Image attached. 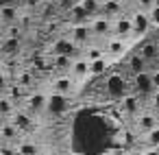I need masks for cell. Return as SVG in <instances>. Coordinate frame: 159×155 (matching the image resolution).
Returning a JSON list of instances; mask_svg holds the SVG:
<instances>
[{"label":"cell","mask_w":159,"mask_h":155,"mask_svg":"<svg viewBox=\"0 0 159 155\" xmlns=\"http://www.w3.org/2000/svg\"><path fill=\"white\" fill-rule=\"evenodd\" d=\"M102 87H105V92H107L113 101H122L129 92H133V90H131V81H129L126 74H122V72H107Z\"/></svg>","instance_id":"1"},{"label":"cell","mask_w":159,"mask_h":155,"mask_svg":"<svg viewBox=\"0 0 159 155\" xmlns=\"http://www.w3.org/2000/svg\"><path fill=\"white\" fill-rule=\"evenodd\" d=\"M102 48H105V57L113 63V61H120L124 59V55L131 53V42L129 40H122V37H107L102 42Z\"/></svg>","instance_id":"2"},{"label":"cell","mask_w":159,"mask_h":155,"mask_svg":"<svg viewBox=\"0 0 159 155\" xmlns=\"http://www.w3.org/2000/svg\"><path fill=\"white\" fill-rule=\"evenodd\" d=\"M79 81L70 74V72H59L52 81H50V92H57V94H63V96H72L76 90H79Z\"/></svg>","instance_id":"3"},{"label":"cell","mask_w":159,"mask_h":155,"mask_svg":"<svg viewBox=\"0 0 159 155\" xmlns=\"http://www.w3.org/2000/svg\"><path fill=\"white\" fill-rule=\"evenodd\" d=\"M131 90H133L135 94H139L142 98H150V96L157 92V90H155V83H152V74H150V70L135 74V77L131 79Z\"/></svg>","instance_id":"4"},{"label":"cell","mask_w":159,"mask_h":155,"mask_svg":"<svg viewBox=\"0 0 159 155\" xmlns=\"http://www.w3.org/2000/svg\"><path fill=\"white\" fill-rule=\"evenodd\" d=\"M52 55H66V57L76 59V57L83 55V48L76 46L70 35H61V37H57V40L52 42Z\"/></svg>","instance_id":"5"},{"label":"cell","mask_w":159,"mask_h":155,"mask_svg":"<svg viewBox=\"0 0 159 155\" xmlns=\"http://www.w3.org/2000/svg\"><path fill=\"white\" fill-rule=\"evenodd\" d=\"M46 105H48V94L46 92H39V90L29 92L26 98H24V109L29 114H33V116L46 114Z\"/></svg>","instance_id":"6"},{"label":"cell","mask_w":159,"mask_h":155,"mask_svg":"<svg viewBox=\"0 0 159 155\" xmlns=\"http://www.w3.org/2000/svg\"><path fill=\"white\" fill-rule=\"evenodd\" d=\"M70 98H72V96H63V94L50 92V94H48L46 114H48V116H52V118H59V116H63V114H66V111H68V109L72 107Z\"/></svg>","instance_id":"7"},{"label":"cell","mask_w":159,"mask_h":155,"mask_svg":"<svg viewBox=\"0 0 159 155\" xmlns=\"http://www.w3.org/2000/svg\"><path fill=\"white\" fill-rule=\"evenodd\" d=\"M131 20H133V40H139V37H146L152 29V22H150V16L148 11H142V9H135L131 13Z\"/></svg>","instance_id":"8"},{"label":"cell","mask_w":159,"mask_h":155,"mask_svg":"<svg viewBox=\"0 0 159 155\" xmlns=\"http://www.w3.org/2000/svg\"><path fill=\"white\" fill-rule=\"evenodd\" d=\"M111 35L113 37H122V40H129V42H135L133 40V20H131V13H122L118 18H113V26H111Z\"/></svg>","instance_id":"9"},{"label":"cell","mask_w":159,"mask_h":155,"mask_svg":"<svg viewBox=\"0 0 159 155\" xmlns=\"http://www.w3.org/2000/svg\"><path fill=\"white\" fill-rule=\"evenodd\" d=\"M111 26H113V20L107 18V16H102V13L89 20V29H92L94 37H100V40L111 37Z\"/></svg>","instance_id":"10"},{"label":"cell","mask_w":159,"mask_h":155,"mask_svg":"<svg viewBox=\"0 0 159 155\" xmlns=\"http://www.w3.org/2000/svg\"><path fill=\"white\" fill-rule=\"evenodd\" d=\"M70 37H72V42H74L76 46H81V48H85L87 44L94 42V33H92L89 24H72V26H70Z\"/></svg>","instance_id":"11"},{"label":"cell","mask_w":159,"mask_h":155,"mask_svg":"<svg viewBox=\"0 0 159 155\" xmlns=\"http://www.w3.org/2000/svg\"><path fill=\"white\" fill-rule=\"evenodd\" d=\"M137 53H139L142 59L148 63V70H155V68H157V55H159V44H157V40H146L144 44H139Z\"/></svg>","instance_id":"12"},{"label":"cell","mask_w":159,"mask_h":155,"mask_svg":"<svg viewBox=\"0 0 159 155\" xmlns=\"http://www.w3.org/2000/svg\"><path fill=\"white\" fill-rule=\"evenodd\" d=\"M142 103H144V98H142L139 94L129 92V94L120 101V109H122V114H124V116L135 118L137 114H142Z\"/></svg>","instance_id":"13"},{"label":"cell","mask_w":159,"mask_h":155,"mask_svg":"<svg viewBox=\"0 0 159 155\" xmlns=\"http://www.w3.org/2000/svg\"><path fill=\"white\" fill-rule=\"evenodd\" d=\"M9 120L20 129V133H29V131H33V129H35V116H33V114H29L24 107H22V109L18 107Z\"/></svg>","instance_id":"14"},{"label":"cell","mask_w":159,"mask_h":155,"mask_svg":"<svg viewBox=\"0 0 159 155\" xmlns=\"http://www.w3.org/2000/svg\"><path fill=\"white\" fill-rule=\"evenodd\" d=\"M155 127H159V118H157L155 111H142V114L135 116V129H137L139 133L146 135V133L152 131Z\"/></svg>","instance_id":"15"},{"label":"cell","mask_w":159,"mask_h":155,"mask_svg":"<svg viewBox=\"0 0 159 155\" xmlns=\"http://www.w3.org/2000/svg\"><path fill=\"white\" fill-rule=\"evenodd\" d=\"M124 66H126V72H129L131 77H135V74H139V72H146V70H148V63L142 59V55H139L137 50L126 55V61H124Z\"/></svg>","instance_id":"16"},{"label":"cell","mask_w":159,"mask_h":155,"mask_svg":"<svg viewBox=\"0 0 159 155\" xmlns=\"http://www.w3.org/2000/svg\"><path fill=\"white\" fill-rule=\"evenodd\" d=\"M70 74L79 81V83H83L85 79H89L92 74H89V61L81 55V57H76L74 61H72V68H70Z\"/></svg>","instance_id":"17"},{"label":"cell","mask_w":159,"mask_h":155,"mask_svg":"<svg viewBox=\"0 0 159 155\" xmlns=\"http://www.w3.org/2000/svg\"><path fill=\"white\" fill-rule=\"evenodd\" d=\"M68 18H70V22L72 24H89V13L81 7V2H76L74 7H70L68 9Z\"/></svg>","instance_id":"18"},{"label":"cell","mask_w":159,"mask_h":155,"mask_svg":"<svg viewBox=\"0 0 159 155\" xmlns=\"http://www.w3.org/2000/svg\"><path fill=\"white\" fill-rule=\"evenodd\" d=\"M124 13V5H122V0H102V16L107 18H118Z\"/></svg>","instance_id":"19"},{"label":"cell","mask_w":159,"mask_h":155,"mask_svg":"<svg viewBox=\"0 0 159 155\" xmlns=\"http://www.w3.org/2000/svg\"><path fill=\"white\" fill-rule=\"evenodd\" d=\"M0 20H2L5 24H16V22L20 20V9H18L13 2L2 5V7H0Z\"/></svg>","instance_id":"20"},{"label":"cell","mask_w":159,"mask_h":155,"mask_svg":"<svg viewBox=\"0 0 159 155\" xmlns=\"http://www.w3.org/2000/svg\"><path fill=\"white\" fill-rule=\"evenodd\" d=\"M72 57H66V55H52L50 57V68L55 72H70L72 68Z\"/></svg>","instance_id":"21"},{"label":"cell","mask_w":159,"mask_h":155,"mask_svg":"<svg viewBox=\"0 0 159 155\" xmlns=\"http://www.w3.org/2000/svg\"><path fill=\"white\" fill-rule=\"evenodd\" d=\"M109 68H111V61L107 57L96 59V61H89V74L92 77H105L109 72Z\"/></svg>","instance_id":"22"},{"label":"cell","mask_w":159,"mask_h":155,"mask_svg":"<svg viewBox=\"0 0 159 155\" xmlns=\"http://www.w3.org/2000/svg\"><path fill=\"white\" fill-rule=\"evenodd\" d=\"M83 57L87 59V61H96V59H102L105 57V48H102V44H87L85 48H83Z\"/></svg>","instance_id":"23"},{"label":"cell","mask_w":159,"mask_h":155,"mask_svg":"<svg viewBox=\"0 0 159 155\" xmlns=\"http://www.w3.org/2000/svg\"><path fill=\"white\" fill-rule=\"evenodd\" d=\"M81 7L89 13V18H96L102 13V0H79Z\"/></svg>","instance_id":"24"},{"label":"cell","mask_w":159,"mask_h":155,"mask_svg":"<svg viewBox=\"0 0 159 155\" xmlns=\"http://www.w3.org/2000/svg\"><path fill=\"white\" fill-rule=\"evenodd\" d=\"M16 109H18V105H16L7 94H0V114H2V116L9 120V118L13 116V111H16Z\"/></svg>","instance_id":"25"},{"label":"cell","mask_w":159,"mask_h":155,"mask_svg":"<svg viewBox=\"0 0 159 155\" xmlns=\"http://www.w3.org/2000/svg\"><path fill=\"white\" fill-rule=\"evenodd\" d=\"M16 83H18L20 87H24V90L33 87V83H35V72H33V70H20L18 77H16Z\"/></svg>","instance_id":"26"},{"label":"cell","mask_w":159,"mask_h":155,"mask_svg":"<svg viewBox=\"0 0 159 155\" xmlns=\"http://www.w3.org/2000/svg\"><path fill=\"white\" fill-rule=\"evenodd\" d=\"M20 40L22 37H2V53H7V55L20 53Z\"/></svg>","instance_id":"27"},{"label":"cell","mask_w":159,"mask_h":155,"mask_svg":"<svg viewBox=\"0 0 159 155\" xmlns=\"http://www.w3.org/2000/svg\"><path fill=\"white\" fill-rule=\"evenodd\" d=\"M16 146H18V153H20V155H39L37 144L31 142V140H20Z\"/></svg>","instance_id":"28"},{"label":"cell","mask_w":159,"mask_h":155,"mask_svg":"<svg viewBox=\"0 0 159 155\" xmlns=\"http://www.w3.org/2000/svg\"><path fill=\"white\" fill-rule=\"evenodd\" d=\"M146 144L150 148H159V127H155L152 131L146 133Z\"/></svg>","instance_id":"29"},{"label":"cell","mask_w":159,"mask_h":155,"mask_svg":"<svg viewBox=\"0 0 159 155\" xmlns=\"http://www.w3.org/2000/svg\"><path fill=\"white\" fill-rule=\"evenodd\" d=\"M9 87H11V79H9L5 72H0V94H5Z\"/></svg>","instance_id":"30"},{"label":"cell","mask_w":159,"mask_h":155,"mask_svg":"<svg viewBox=\"0 0 159 155\" xmlns=\"http://www.w3.org/2000/svg\"><path fill=\"white\" fill-rule=\"evenodd\" d=\"M135 7L142 11H150L155 7V0H135Z\"/></svg>","instance_id":"31"},{"label":"cell","mask_w":159,"mask_h":155,"mask_svg":"<svg viewBox=\"0 0 159 155\" xmlns=\"http://www.w3.org/2000/svg\"><path fill=\"white\" fill-rule=\"evenodd\" d=\"M148 16H150L152 29H157V31H159V7H152V9L148 11Z\"/></svg>","instance_id":"32"},{"label":"cell","mask_w":159,"mask_h":155,"mask_svg":"<svg viewBox=\"0 0 159 155\" xmlns=\"http://www.w3.org/2000/svg\"><path fill=\"white\" fill-rule=\"evenodd\" d=\"M76 2H79V0H55V5H57L59 9H66V11H68L70 7H74Z\"/></svg>","instance_id":"33"},{"label":"cell","mask_w":159,"mask_h":155,"mask_svg":"<svg viewBox=\"0 0 159 155\" xmlns=\"http://www.w3.org/2000/svg\"><path fill=\"white\" fill-rule=\"evenodd\" d=\"M148 101H150V109H152L155 114H159V90H157V92H155Z\"/></svg>","instance_id":"34"},{"label":"cell","mask_w":159,"mask_h":155,"mask_svg":"<svg viewBox=\"0 0 159 155\" xmlns=\"http://www.w3.org/2000/svg\"><path fill=\"white\" fill-rule=\"evenodd\" d=\"M150 74H152V83H155V90H159V68L150 70Z\"/></svg>","instance_id":"35"},{"label":"cell","mask_w":159,"mask_h":155,"mask_svg":"<svg viewBox=\"0 0 159 155\" xmlns=\"http://www.w3.org/2000/svg\"><path fill=\"white\" fill-rule=\"evenodd\" d=\"M22 2H24L26 7H39V5H42V0H22Z\"/></svg>","instance_id":"36"},{"label":"cell","mask_w":159,"mask_h":155,"mask_svg":"<svg viewBox=\"0 0 159 155\" xmlns=\"http://www.w3.org/2000/svg\"><path fill=\"white\" fill-rule=\"evenodd\" d=\"M142 155H159V148H148V151H144Z\"/></svg>","instance_id":"37"},{"label":"cell","mask_w":159,"mask_h":155,"mask_svg":"<svg viewBox=\"0 0 159 155\" xmlns=\"http://www.w3.org/2000/svg\"><path fill=\"white\" fill-rule=\"evenodd\" d=\"M5 122H7V118H5L2 114H0V129H2V124H5Z\"/></svg>","instance_id":"38"},{"label":"cell","mask_w":159,"mask_h":155,"mask_svg":"<svg viewBox=\"0 0 159 155\" xmlns=\"http://www.w3.org/2000/svg\"><path fill=\"white\" fill-rule=\"evenodd\" d=\"M0 142H2V144H5V138H2V129H0Z\"/></svg>","instance_id":"39"},{"label":"cell","mask_w":159,"mask_h":155,"mask_svg":"<svg viewBox=\"0 0 159 155\" xmlns=\"http://www.w3.org/2000/svg\"><path fill=\"white\" fill-rule=\"evenodd\" d=\"M155 7H159V0H155Z\"/></svg>","instance_id":"40"},{"label":"cell","mask_w":159,"mask_h":155,"mask_svg":"<svg viewBox=\"0 0 159 155\" xmlns=\"http://www.w3.org/2000/svg\"><path fill=\"white\" fill-rule=\"evenodd\" d=\"M157 68H159V55H157Z\"/></svg>","instance_id":"41"},{"label":"cell","mask_w":159,"mask_h":155,"mask_svg":"<svg viewBox=\"0 0 159 155\" xmlns=\"http://www.w3.org/2000/svg\"><path fill=\"white\" fill-rule=\"evenodd\" d=\"M48 155H59V153H48Z\"/></svg>","instance_id":"42"},{"label":"cell","mask_w":159,"mask_h":155,"mask_svg":"<svg viewBox=\"0 0 159 155\" xmlns=\"http://www.w3.org/2000/svg\"><path fill=\"white\" fill-rule=\"evenodd\" d=\"M157 44H159V40H157Z\"/></svg>","instance_id":"43"}]
</instances>
